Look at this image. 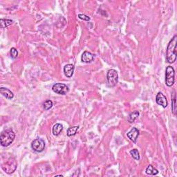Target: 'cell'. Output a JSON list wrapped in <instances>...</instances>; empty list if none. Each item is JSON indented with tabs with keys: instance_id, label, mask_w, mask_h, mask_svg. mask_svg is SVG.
<instances>
[{
	"instance_id": "6da1fadb",
	"label": "cell",
	"mask_w": 177,
	"mask_h": 177,
	"mask_svg": "<svg viewBox=\"0 0 177 177\" xmlns=\"http://www.w3.org/2000/svg\"><path fill=\"white\" fill-rule=\"evenodd\" d=\"M176 45L177 36L174 35L173 38L169 42L167 50H166V60H167V62L170 64L175 62L176 60Z\"/></svg>"
},
{
	"instance_id": "7a4b0ae2",
	"label": "cell",
	"mask_w": 177,
	"mask_h": 177,
	"mask_svg": "<svg viewBox=\"0 0 177 177\" xmlns=\"http://www.w3.org/2000/svg\"><path fill=\"white\" fill-rule=\"evenodd\" d=\"M15 134L12 130L7 129L2 132L1 136H0V141H1L2 146L8 147L13 143L15 140Z\"/></svg>"
},
{
	"instance_id": "3957f363",
	"label": "cell",
	"mask_w": 177,
	"mask_h": 177,
	"mask_svg": "<svg viewBox=\"0 0 177 177\" xmlns=\"http://www.w3.org/2000/svg\"><path fill=\"white\" fill-rule=\"evenodd\" d=\"M175 72H174V69L171 66H167L165 70V84L167 87H170L173 86L175 82Z\"/></svg>"
},
{
	"instance_id": "277c9868",
	"label": "cell",
	"mask_w": 177,
	"mask_h": 177,
	"mask_svg": "<svg viewBox=\"0 0 177 177\" xmlns=\"http://www.w3.org/2000/svg\"><path fill=\"white\" fill-rule=\"evenodd\" d=\"M107 83L109 87H114L118 82V74L115 69H110L108 71L107 75Z\"/></svg>"
},
{
	"instance_id": "5b68a950",
	"label": "cell",
	"mask_w": 177,
	"mask_h": 177,
	"mask_svg": "<svg viewBox=\"0 0 177 177\" xmlns=\"http://www.w3.org/2000/svg\"><path fill=\"white\" fill-rule=\"evenodd\" d=\"M2 170L5 171V172L8 174H11L15 171L17 168V163L15 159L8 160L6 163L2 165Z\"/></svg>"
},
{
	"instance_id": "8992f818",
	"label": "cell",
	"mask_w": 177,
	"mask_h": 177,
	"mask_svg": "<svg viewBox=\"0 0 177 177\" xmlns=\"http://www.w3.org/2000/svg\"><path fill=\"white\" fill-rule=\"evenodd\" d=\"M52 90L60 95H66L69 91L68 86L62 83H56L52 87Z\"/></svg>"
},
{
	"instance_id": "52a82bcc",
	"label": "cell",
	"mask_w": 177,
	"mask_h": 177,
	"mask_svg": "<svg viewBox=\"0 0 177 177\" xmlns=\"http://www.w3.org/2000/svg\"><path fill=\"white\" fill-rule=\"evenodd\" d=\"M31 148L36 152H42L45 149V143L41 138H36L31 143Z\"/></svg>"
},
{
	"instance_id": "ba28073f",
	"label": "cell",
	"mask_w": 177,
	"mask_h": 177,
	"mask_svg": "<svg viewBox=\"0 0 177 177\" xmlns=\"http://www.w3.org/2000/svg\"><path fill=\"white\" fill-rule=\"evenodd\" d=\"M156 102L158 104L162 106L163 108H166L168 105L167 98L164 96V94H163L161 92H159L157 93L156 97Z\"/></svg>"
},
{
	"instance_id": "9c48e42d",
	"label": "cell",
	"mask_w": 177,
	"mask_h": 177,
	"mask_svg": "<svg viewBox=\"0 0 177 177\" xmlns=\"http://www.w3.org/2000/svg\"><path fill=\"white\" fill-rule=\"evenodd\" d=\"M127 136L133 143L136 144L137 143L138 137V136H139V131H138V129L136 128V127H133V128L127 133Z\"/></svg>"
},
{
	"instance_id": "30bf717a",
	"label": "cell",
	"mask_w": 177,
	"mask_h": 177,
	"mask_svg": "<svg viewBox=\"0 0 177 177\" xmlns=\"http://www.w3.org/2000/svg\"><path fill=\"white\" fill-rule=\"evenodd\" d=\"M94 59V55L88 51H85L81 57V61L85 63H90Z\"/></svg>"
},
{
	"instance_id": "8fae6325",
	"label": "cell",
	"mask_w": 177,
	"mask_h": 177,
	"mask_svg": "<svg viewBox=\"0 0 177 177\" xmlns=\"http://www.w3.org/2000/svg\"><path fill=\"white\" fill-rule=\"evenodd\" d=\"M74 70L75 66L73 65H71V64H68V65H65V67H64V73H65V75L67 77H71L73 76Z\"/></svg>"
},
{
	"instance_id": "7c38bea8",
	"label": "cell",
	"mask_w": 177,
	"mask_h": 177,
	"mask_svg": "<svg viewBox=\"0 0 177 177\" xmlns=\"http://www.w3.org/2000/svg\"><path fill=\"white\" fill-rule=\"evenodd\" d=\"M0 93H1V94L3 96H4L5 98L7 99L11 100L14 98L13 93L10 90L8 89V88L1 87L0 88Z\"/></svg>"
},
{
	"instance_id": "4fadbf2b",
	"label": "cell",
	"mask_w": 177,
	"mask_h": 177,
	"mask_svg": "<svg viewBox=\"0 0 177 177\" xmlns=\"http://www.w3.org/2000/svg\"><path fill=\"white\" fill-rule=\"evenodd\" d=\"M62 130H63L62 124H61L60 123H57V124H55L53 127L52 133L54 136H59L60 134V133L62 132Z\"/></svg>"
},
{
	"instance_id": "5bb4252c",
	"label": "cell",
	"mask_w": 177,
	"mask_h": 177,
	"mask_svg": "<svg viewBox=\"0 0 177 177\" xmlns=\"http://www.w3.org/2000/svg\"><path fill=\"white\" fill-rule=\"evenodd\" d=\"M139 115L140 113L138 111H134L133 112L129 113L128 118H127V120L129 123H133L138 118Z\"/></svg>"
},
{
	"instance_id": "9a60e30c",
	"label": "cell",
	"mask_w": 177,
	"mask_h": 177,
	"mask_svg": "<svg viewBox=\"0 0 177 177\" xmlns=\"http://www.w3.org/2000/svg\"><path fill=\"white\" fill-rule=\"evenodd\" d=\"M145 172L147 174H148V175L154 176L159 174V171H158V170H156L154 167H153L151 165H149L148 166V167H147Z\"/></svg>"
},
{
	"instance_id": "2e32d148",
	"label": "cell",
	"mask_w": 177,
	"mask_h": 177,
	"mask_svg": "<svg viewBox=\"0 0 177 177\" xmlns=\"http://www.w3.org/2000/svg\"><path fill=\"white\" fill-rule=\"evenodd\" d=\"M13 23V20L11 19H1L0 20V25H1L2 29H5L7 28Z\"/></svg>"
},
{
	"instance_id": "e0dca14e",
	"label": "cell",
	"mask_w": 177,
	"mask_h": 177,
	"mask_svg": "<svg viewBox=\"0 0 177 177\" xmlns=\"http://www.w3.org/2000/svg\"><path fill=\"white\" fill-rule=\"evenodd\" d=\"M78 129H79V126H74V127H70V128H69L67 130L68 136L71 137V136H73L76 135Z\"/></svg>"
},
{
	"instance_id": "ac0fdd59",
	"label": "cell",
	"mask_w": 177,
	"mask_h": 177,
	"mask_svg": "<svg viewBox=\"0 0 177 177\" xmlns=\"http://www.w3.org/2000/svg\"><path fill=\"white\" fill-rule=\"evenodd\" d=\"M130 154L132 155V156L136 160H140V154H139V152H138V149H132V150L130 151Z\"/></svg>"
},
{
	"instance_id": "d6986e66",
	"label": "cell",
	"mask_w": 177,
	"mask_h": 177,
	"mask_svg": "<svg viewBox=\"0 0 177 177\" xmlns=\"http://www.w3.org/2000/svg\"><path fill=\"white\" fill-rule=\"evenodd\" d=\"M53 102L50 100H46L45 102L43 103V108L45 111H48L50 109H51L53 107Z\"/></svg>"
},
{
	"instance_id": "ffe728a7",
	"label": "cell",
	"mask_w": 177,
	"mask_h": 177,
	"mask_svg": "<svg viewBox=\"0 0 177 177\" xmlns=\"http://www.w3.org/2000/svg\"><path fill=\"white\" fill-rule=\"evenodd\" d=\"M10 57H12L13 59H15V58H17L18 56V50H17L15 48H14V47L11 48L10 51Z\"/></svg>"
},
{
	"instance_id": "44dd1931",
	"label": "cell",
	"mask_w": 177,
	"mask_h": 177,
	"mask_svg": "<svg viewBox=\"0 0 177 177\" xmlns=\"http://www.w3.org/2000/svg\"><path fill=\"white\" fill-rule=\"evenodd\" d=\"M172 104H171V109H172V112L174 115L176 114V98L175 95H174V98H172Z\"/></svg>"
},
{
	"instance_id": "7402d4cb",
	"label": "cell",
	"mask_w": 177,
	"mask_h": 177,
	"mask_svg": "<svg viewBox=\"0 0 177 177\" xmlns=\"http://www.w3.org/2000/svg\"><path fill=\"white\" fill-rule=\"evenodd\" d=\"M78 18L80 19H82V20H85V21H89L90 20V18L87 15H84V14H79L78 15Z\"/></svg>"
}]
</instances>
